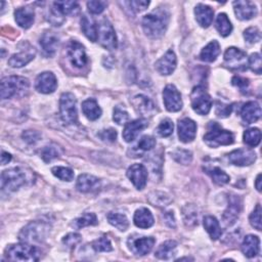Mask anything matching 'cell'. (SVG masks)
<instances>
[{
  "label": "cell",
  "instance_id": "6da1fadb",
  "mask_svg": "<svg viewBox=\"0 0 262 262\" xmlns=\"http://www.w3.org/2000/svg\"><path fill=\"white\" fill-rule=\"evenodd\" d=\"M169 23V13L159 8L143 19V29L150 38L157 39L164 35Z\"/></svg>",
  "mask_w": 262,
  "mask_h": 262
},
{
  "label": "cell",
  "instance_id": "7a4b0ae2",
  "mask_svg": "<svg viewBox=\"0 0 262 262\" xmlns=\"http://www.w3.org/2000/svg\"><path fill=\"white\" fill-rule=\"evenodd\" d=\"M5 255L12 261H37L40 258V251L31 244L23 243L9 246Z\"/></svg>",
  "mask_w": 262,
  "mask_h": 262
},
{
  "label": "cell",
  "instance_id": "3957f363",
  "mask_svg": "<svg viewBox=\"0 0 262 262\" xmlns=\"http://www.w3.org/2000/svg\"><path fill=\"white\" fill-rule=\"evenodd\" d=\"M29 80L21 76H10L2 80V99L9 100L25 93L29 88Z\"/></svg>",
  "mask_w": 262,
  "mask_h": 262
},
{
  "label": "cell",
  "instance_id": "277c9868",
  "mask_svg": "<svg viewBox=\"0 0 262 262\" xmlns=\"http://www.w3.org/2000/svg\"><path fill=\"white\" fill-rule=\"evenodd\" d=\"M234 140V135L230 131L222 129L216 122L210 123L208 133L204 136V141L211 148L232 145Z\"/></svg>",
  "mask_w": 262,
  "mask_h": 262
},
{
  "label": "cell",
  "instance_id": "5b68a950",
  "mask_svg": "<svg viewBox=\"0 0 262 262\" xmlns=\"http://www.w3.org/2000/svg\"><path fill=\"white\" fill-rule=\"evenodd\" d=\"M59 114L63 123L72 125L78 121L77 101L70 92L62 93L59 100Z\"/></svg>",
  "mask_w": 262,
  "mask_h": 262
},
{
  "label": "cell",
  "instance_id": "8992f818",
  "mask_svg": "<svg viewBox=\"0 0 262 262\" xmlns=\"http://www.w3.org/2000/svg\"><path fill=\"white\" fill-rule=\"evenodd\" d=\"M79 12V5L76 2H55L49 14V21L54 26H60L67 15H76Z\"/></svg>",
  "mask_w": 262,
  "mask_h": 262
},
{
  "label": "cell",
  "instance_id": "52a82bcc",
  "mask_svg": "<svg viewBox=\"0 0 262 262\" xmlns=\"http://www.w3.org/2000/svg\"><path fill=\"white\" fill-rule=\"evenodd\" d=\"M49 232V226L44 222L33 221L25 226L19 235V239L23 243H38L44 240Z\"/></svg>",
  "mask_w": 262,
  "mask_h": 262
},
{
  "label": "cell",
  "instance_id": "ba28073f",
  "mask_svg": "<svg viewBox=\"0 0 262 262\" xmlns=\"http://www.w3.org/2000/svg\"><path fill=\"white\" fill-rule=\"evenodd\" d=\"M26 183V174L21 168L5 170L2 174V188L6 191H15Z\"/></svg>",
  "mask_w": 262,
  "mask_h": 262
},
{
  "label": "cell",
  "instance_id": "9c48e42d",
  "mask_svg": "<svg viewBox=\"0 0 262 262\" xmlns=\"http://www.w3.org/2000/svg\"><path fill=\"white\" fill-rule=\"evenodd\" d=\"M190 101L193 111L199 115H207L210 112L212 100L203 87L196 86L193 88L190 94Z\"/></svg>",
  "mask_w": 262,
  "mask_h": 262
},
{
  "label": "cell",
  "instance_id": "30bf717a",
  "mask_svg": "<svg viewBox=\"0 0 262 262\" xmlns=\"http://www.w3.org/2000/svg\"><path fill=\"white\" fill-rule=\"evenodd\" d=\"M97 40L108 50L117 48L118 42L115 30L112 24L106 19L102 20L97 25Z\"/></svg>",
  "mask_w": 262,
  "mask_h": 262
},
{
  "label": "cell",
  "instance_id": "8fae6325",
  "mask_svg": "<svg viewBox=\"0 0 262 262\" xmlns=\"http://www.w3.org/2000/svg\"><path fill=\"white\" fill-rule=\"evenodd\" d=\"M224 64L231 70H246L248 67V58L246 52L236 47L227 48L224 53Z\"/></svg>",
  "mask_w": 262,
  "mask_h": 262
},
{
  "label": "cell",
  "instance_id": "7c38bea8",
  "mask_svg": "<svg viewBox=\"0 0 262 262\" xmlns=\"http://www.w3.org/2000/svg\"><path fill=\"white\" fill-rule=\"evenodd\" d=\"M130 251L136 255L145 256L149 254L155 244V239L152 237H141V238H129L127 241Z\"/></svg>",
  "mask_w": 262,
  "mask_h": 262
},
{
  "label": "cell",
  "instance_id": "4fadbf2b",
  "mask_svg": "<svg viewBox=\"0 0 262 262\" xmlns=\"http://www.w3.org/2000/svg\"><path fill=\"white\" fill-rule=\"evenodd\" d=\"M67 54L71 63L76 68H83L87 63V56L84 46L76 40H72L68 44Z\"/></svg>",
  "mask_w": 262,
  "mask_h": 262
},
{
  "label": "cell",
  "instance_id": "5bb4252c",
  "mask_svg": "<svg viewBox=\"0 0 262 262\" xmlns=\"http://www.w3.org/2000/svg\"><path fill=\"white\" fill-rule=\"evenodd\" d=\"M163 100L164 105L169 112H178L182 108L181 94L172 84H169L164 88Z\"/></svg>",
  "mask_w": 262,
  "mask_h": 262
},
{
  "label": "cell",
  "instance_id": "9a60e30c",
  "mask_svg": "<svg viewBox=\"0 0 262 262\" xmlns=\"http://www.w3.org/2000/svg\"><path fill=\"white\" fill-rule=\"evenodd\" d=\"M127 176L138 189L145 188L148 179V171L143 164L131 165L127 170Z\"/></svg>",
  "mask_w": 262,
  "mask_h": 262
},
{
  "label": "cell",
  "instance_id": "2e32d148",
  "mask_svg": "<svg viewBox=\"0 0 262 262\" xmlns=\"http://www.w3.org/2000/svg\"><path fill=\"white\" fill-rule=\"evenodd\" d=\"M242 210V201L240 196L232 195L228 206L222 215V220L226 226H232L240 216Z\"/></svg>",
  "mask_w": 262,
  "mask_h": 262
},
{
  "label": "cell",
  "instance_id": "e0dca14e",
  "mask_svg": "<svg viewBox=\"0 0 262 262\" xmlns=\"http://www.w3.org/2000/svg\"><path fill=\"white\" fill-rule=\"evenodd\" d=\"M147 126L148 120L145 118L128 122L123 130V139L127 143L134 142Z\"/></svg>",
  "mask_w": 262,
  "mask_h": 262
},
{
  "label": "cell",
  "instance_id": "ac0fdd59",
  "mask_svg": "<svg viewBox=\"0 0 262 262\" xmlns=\"http://www.w3.org/2000/svg\"><path fill=\"white\" fill-rule=\"evenodd\" d=\"M228 160L236 166H249L256 160V154L249 149H239L228 155Z\"/></svg>",
  "mask_w": 262,
  "mask_h": 262
},
{
  "label": "cell",
  "instance_id": "d6986e66",
  "mask_svg": "<svg viewBox=\"0 0 262 262\" xmlns=\"http://www.w3.org/2000/svg\"><path fill=\"white\" fill-rule=\"evenodd\" d=\"M196 134V125L189 118H183L178 122V137L184 143H190L194 140Z\"/></svg>",
  "mask_w": 262,
  "mask_h": 262
},
{
  "label": "cell",
  "instance_id": "ffe728a7",
  "mask_svg": "<svg viewBox=\"0 0 262 262\" xmlns=\"http://www.w3.org/2000/svg\"><path fill=\"white\" fill-rule=\"evenodd\" d=\"M56 86H57L56 78L51 72H44L40 74L37 77L36 83H35V87L37 91L44 94L54 92V90L56 89Z\"/></svg>",
  "mask_w": 262,
  "mask_h": 262
},
{
  "label": "cell",
  "instance_id": "44dd1931",
  "mask_svg": "<svg viewBox=\"0 0 262 262\" xmlns=\"http://www.w3.org/2000/svg\"><path fill=\"white\" fill-rule=\"evenodd\" d=\"M235 14L237 18L241 21H248L254 18L257 15L256 6L251 2H245V0H238L234 3Z\"/></svg>",
  "mask_w": 262,
  "mask_h": 262
},
{
  "label": "cell",
  "instance_id": "7402d4cb",
  "mask_svg": "<svg viewBox=\"0 0 262 262\" xmlns=\"http://www.w3.org/2000/svg\"><path fill=\"white\" fill-rule=\"evenodd\" d=\"M176 55L170 49L156 62V69L161 75H170L176 68Z\"/></svg>",
  "mask_w": 262,
  "mask_h": 262
},
{
  "label": "cell",
  "instance_id": "603a6c76",
  "mask_svg": "<svg viewBox=\"0 0 262 262\" xmlns=\"http://www.w3.org/2000/svg\"><path fill=\"white\" fill-rule=\"evenodd\" d=\"M131 103H133L136 111L144 117H150L156 111L154 103L149 97L143 94L135 96Z\"/></svg>",
  "mask_w": 262,
  "mask_h": 262
},
{
  "label": "cell",
  "instance_id": "cb8c5ba5",
  "mask_svg": "<svg viewBox=\"0 0 262 262\" xmlns=\"http://www.w3.org/2000/svg\"><path fill=\"white\" fill-rule=\"evenodd\" d=\"M58 44H59V39L54 32L46 31L45 33H43L42 37L40 38L41 48L45 53V55L47 56H52L56 52Z\"/></svg>",
  "mask_w": 262,
  "mask_h": 262
},
{
  "label": "cell",
  "instance_id": "d4e9b609",
  "mask_svg": "<svg viewBox=\"0 0 262 262\" xmlns=\"http://www.w3.org/2000/svg\"><path fill=\"white\" fill-rule=\"evenodd\" d=\"M261 116V108L256 102L246 103L241 110V117L247 124H252L259 120Z\"/></svg>",
  "mask_w": 262,
  "mask_h": 262
},
{
  "label": "cell",
  "instance_id": "484cf974",
  "mask_svg": "<svg viewBox=\"0 0 262 262\" xmlns=\"http://www.w3.org/2000/svg\"><path fill=\"white\" fill-rule=\"evenodd\" d=\"M15 18L18 25L24 29H29L35 19V13L34 10L30 7L20 8L15 12Z\"/></svg>",
  "mask_w": 262,
  "mask_h": 262
},
{
  "label": "cell",
  "instance_id": "4316f807",
  "mask_svg": "<svg viewBox=\"0 0 262 262\" xmlns=\"http://www.w3.org/2000/svg\"><path fill=\"white\" fill-rule=\"evenodd\" d=\"M194 15L196 22L203 28H208L212 22L214 13L211 8L205 6V5H198L194 9Z\"/></svg>",
  "mask_w": 262,
  "mask_h": 262
},
{
  "label": "cell",
  "instance_id": "83f0119b",
  "mask_svg": "<svg viewBox=\"0 0 262 262\" xmlns=\"http://www.w3.org/2000/svg\"><path fill=\"white\" fill-rule=\"evenodd\" d=\"M101 185L97 177L90 174H81L77 180V189L81 192H90L96 190Z\"/></svg>",
  "mask_w": 262,
  "mask_h": 262
},
{
  "label": "cell",
  "instance_id": "f1b7e54d",
  "mask_svg": "<svg viewBox=\"0 0 262 262\" xmlns=\"http://www.w3.org/2000/svg\"><path fill=\"white\" fill-rule=\"evenodd\" d=\"M260 240L258 237L249 235L245 237L242 244V252L248 258H253L259 254Z\"/></svg>",
  "mask_w": 262,
  "mask_h": 262
},
{
  "label": "cell",
  "instance_id": "f546056e",
  "mask_svg": "<svg viewBox=\"0 0 262 262\" xmlns=\"http://www.w3.org/2000/svg\"><path fill=\"white\" fill-rule=\"evenodd\" d=\"M34 57L35 50L34 48L30 47L29 49H26V51H21L12 55V57L9 59V64L13 68H22L27 63H29Z\"/></svg>",
  "mask_w": 262,
  "mask_h": 262
},
{
  "label": "cell",
  "instance_id": "4dcf8cb0",
  "mask_svg": "<svg viewBox=\"0 0 262 262\" xmlns=\"http://www.w3.org/2000/svg\"><path fill=\"white\" fill-rule=\"evenodd\" d=\"M135 224L140 228H149L154 224V217L151 211L147 208L137 210L135 214Z\"/></svg>",
  "mask_w": 262,
  "mask_h": 262
},
{
  "label": "cell",
  "instance_id": "1f68e13d",
  "mask_svg": "<svg viewBox=\"0 0 262 262\" xmlns=\"http://www.w3.org/2000/svg\"><path fill=\"white\" fill-rule=\"evenodd\" d=\"M219 53H220V45L216 40H214V41H211L202 49L200 53V58L203 61L212 62L217 58Z\"/></svg>",
  "mask_w": 262,
  "mask_h": 262
},
{
  "label": "cell",
  "instance_id": "d6a6232c",
  "mask_svg": "<svg viewBox=\"0 0 262 262\" xmlns=\"http://www.w3.org/2000/svg\"><path fill=\"white\" fill-rule=\"evenodd\" d=\"M176 249H177V243L175 241H166L159 246V248L155 253V256L159 259L168 260L175 255Z\"/></svg>",
  "mask_w": 262,
  "mask_h": 262
},
{
  "label": "cell",
  "instance_id": "836d02e7",
  "mask_svg": "<svg viewBox=\"0 0 262 262\" xmlns=\"http://www.w3.org/2000/svg\"><path fill=\"white\" fill-rule=\"evenodd\" d=\"M82 111L84 115L91 121L97 120L102 116V109L100 108L96 101L89 99L82 104Z\"/></svg>",
  "mask_w": 262,
  "mask_h": 262
},
{
  "label": "cell",
  "instance_id": "e575fe53",
  "mask_svg": "<svg viewBox=\"0 0 262 262\" xmlns=\"http://www.w3.org/2000/svg\"><path fill=\"white\" fill-rule=\"evenodd\" d=\"M204 227L207 231V233L209 234L210 238L214 241L218 240L222 234L219 222L213 216H206L204 218Z\"/></svg>",
  "mask_w": 262,
  "mask_h": 262
},
{
  "label": "cell",
  "instance_id": "d590c367",
  "mask_svg": "<svg viewBox=\"0 0 262 262\" xmlns=\"http://www.w3.org/2000/svg\"><path fill=\"white\" fill-rule=\"evenodd\" d=\"M81 29L84 35L92 42L97 41V26L88 17L83 16L81 19Z\"/></svg>",
  "mask_w": 262,
  "mask_h": 262
},
{
  "label": "cell",
  "instance_id": "8d00e7d4",
  "mask_svg": "<svg viewBox=\"0 0 262 262\" xmlns=\"http://www.w3.org/2000/svg\"><path fill=\"white\" fill-rule=\"evenodd\" d=\"M107 218H108L110 224H112L113 226H115L117 230H119L121 232H125L129 226L128 219H127L126 215H124V214L111 212L108 214Z\"/></svg>",
  "mask_w": 262,
  "mask_h": 262
},
{
  "label": "cell",
  "instance_id": "74e56055",
  "mask_svg": "<svg viewBox=\"0 0 262 262\" xmlns=\"http://www.w3.org/2000/svg\"><path fill=\"white\" fill-rule=\"evenodd\" d=\"M156 146V140L152 137H149V136H145L143 137L140 142L138 143V145L135 147L134 149V152L135 154L137 155L136 157H141V155L145 152H148V151H151L154 147Z\"/></svg>",
  "mask_w": 262,
  "mask_h": 262
},
{
  "label": "cell",
  "instance_id": "f35d334b",
  "mask_svg": "<svg viewBox=\"0 0 262 262\" xmlns=\"http://www.w3.org/2000/svg\"><path fill=\"white\" fill-rule=\"evenodd\" d=\"M216 29L223 37L228 36L233 31V25L225 14H219L216 18Z\"/></svg>",
  "mask_w": 262,
  "mask_h": 262
},
{
  "label": "cell",
  "instance_id": "ab89813d",
  "mask_svg": "<svg viewBox=\"0 0 262 262\" xmlns=\"http://www.w3.org/2000/svg\"><path fill=\"white\" fill-rule=\"evenodd\" d=\"M206 173L208 175H210V177L212 178V180L219 185H223L226 184L227 182H230L231 178L230 176L220 168L218 167H212V168H206L205 169Z\"/></svg>",
  "mask_w": 262,
  "mask_h": 262
},
{
  "label": "cell",
  "instance_id": "60d3db41",
  "mask_svg": "<svg viewBox=\"0 0 262 262\" xmlns=\"http://www.w3.org/2000/svg\"><path fill=\"white\" fill-rule=\"evenodd\" d=\"M261 141V133L258 128H251L245 131L244 143L249 147H257Z\"/></svg>",
  "mask_w": 262,
  "mask_h": 262
},
{
  "label": "cell",
  "instance_id": "b9f144b4",
  "mask_svg": "<svg viewBox=\"0 0 262 262\" xmlns=\"http://www.w3.org/2000/svg\"><path fill=\"white\" fill-rule=\"evenodd\" d=\"M149 201L151 204H153L154 206H158V207H165L171 202L170 198L166 193L160 192V191L152 192L149 195Z\"/></svg>",
  "mask_w": 262,
  "mask_h": 262
},
{
  "label": "cell",
  "instance_id": "7bdbcfd3",
  "mask_svg": "<svg viewBox=\"0 0 262 262\" xmlns=\"http://www.w3.org/2000/svg\"><path fill=\"white\" fill-rule=\"evenodd\" d=\"M51 172L55 177L59 178L62 181H72L74 178L73 170L68 167H61V166L53 167L51 169Z\"/></svg>",
  "mask_w": 262,
  "mask_h": 262
},
{
  "label": "cell",
  "instance_id": "ee69618b",
  "mask_svg": "<svg viewBox=\"0 0 262 262\" xmlns=\"http://www.w3.org/2000/svg\"><path fill=\"white\" fill-rule=\"evenodd\" d=\"M97 223V218L94 213H85L83 216L77 218L74 221V225L77 228H82L89 225H95Z\"/></svg>",
  "mask_w": 262,
  "mask_h": 262
},
{
  "label": "cell",
  "instance_id": "f6af8a7d",
  "mask_svg": "<svg viewBox=\"0 0 262 262\" xmlns=\"http://www.w3.org/2000/svg\"><path fill=\"white\" fill-rule=\"evenodd\" d=\"M174 125L170 119H164L157 128V133L162 138H168L173 134Z\"/></svg>",
  "mask_w": 262,
  "mask_h": 262
},
{
  "label": "cell",
  "instance_id": "bcb514c9",
  "mask_svg": "<svg viewBox=\"0 0 262 262\" xmlns=\"http://www.w3.org/2000/svg\"><path fill=\"white\" fill-rule=\"evenodd\" d=\"M92 248L95 252H111L113 250L112 244L107 237H102L92 243Z\"/></svg>",
  "mask_w": 262,
  "mask_h": 262
},
{
  "label": "cell",
  "instance_id": "7dc6e473",
  "mask_svg": "<svg viewBox=\"0 0 262 262\" xmlns=\"http://www.w3.org/2000/svg\"><path fill=\"white\" fill-rule=\"evenodd\" d=\"M172 157L176 162L182 165H187L192 160V154L186 150H176L174 153H172Z\"/></svg>",
  "mask_w": 262,
  "mask_h": 262
},
{
  "label": "cell",
  "instance_id": "c3c4849f",
  "mask_svg": "<svg viewBox=\"0 0 262 262\" xmlns=\"http://www.w3.org/2000/svg\"><path fill=\"white\" fill-rule=\"evenodd\" d=\"M244 38L250 44L257 43L261 39V34L259 29L257 27H250L246 29L244 32Z\"/></svg>",
  "mask_w": 262,
  "mask_h": 262
},
{
  "label": "cell",
  "instance_id": "681fc988",
  "mask_svg": "<svg viewBox=\"0 0 262 262\" xmlns=\"http://www.w3.org/2000/svg\"><path fill=\"white\" fill-rule=\"evenodd\" d=\"M59 156V152L57 147L55 146H47L41 151V158L44 162H50L53 159L57 158Z\"/></svg>",
  "mask_w": 262,
  "mask_h": 262
},
{
  "label": "cell",
  "instance_id": "f907efd6",
  "mask_svg": "<svg viewBox=\"0 0 262 262\" xmlns=\"http://www.w3.org/2000/svg\"><path fill=\"white\" fill-rule=\"evenodd\" d=\"M248 63L253 72H255L256 74H261L262 62H261V56L259 53H252L248 59Z\"/></svg>",
  "mask_w": 262,
  "mask_h": 262
},
{
  "label": "cell",
  "instance_id": "816d5d0a",
  "mask_svg": "<svg viewBox=\"0 0 262 262\" xmlns=\"http://www.w3.org/2000/svg\"><path fill=\"white\" fill-rule=\"evenodd\" d=\"M183 216H184V222L186 225H190V223L192 222L193 224H198V215H196V212L194 210V208H192L191 206H185L183 209Z\"/></svg>",
  "mask_w": 262,
  "mask_h": 262
},
{
  "label": "cell",
  "instance_id": "f5cc1de1",
  "mask_svg": "<svg viewBox=\"0 0 262 262\" xmlns=\"http://www.w3.org/2000/svg\"><path fill=\"white\" fill-rule=\"evenodd\" d=\"M250 223L257 231H261V206L258 204L255 210L250 215Z\"/></svg>",
  "mask_w": 262,
  "mask_h": 262
},
{
  "label": "cell",
  "instance_id": "db71d44e",
  "mask_svg": "<svg viewBox=\"0 0 262 262\" xmlns=\"http://www.w3.org/2000/svg\"><path fill=\"white\" fill-rule=\"evenodd\" d=\"M108 4L106 2H88L87 8L88 11L93 15H100L102 14L105 9L107 8Z\"/></svg>",
  "mask_w": 262,
  "mask_h": 262
},
{
  "label": "cell",
  "instance_id": "11a10c76",
  "mask_svg": "<svg viewBox=\"0 0 262 262\" xmlns=\"http://www.w3.org/2000/svg\"><path fill=\"white\" fill-rule=\"evenodd\" d=\"M22 138L29 145H34L40 140L41 136H40L39 133H37V131H35V130H26L23 133Z\"/></svg>",
  "mask_w": 262,
  "mask_h": 262
},
{
  "label": "cell",
  "instance_id": "9f6ffc18",
  "mask_svg": "<svg viewBox=\"0 0 262 262\" xmlns=\"http://www.w3.org/2000/svg\"><path fill=\"white\" fill-rule=\"evenodd\" d=\"M99 138L103 141V142H108V143H113L116 141L117 139V131L115 129H105L102 130L101 133L99 134Z\"/></svg>",
  "mask_w": 262,
  "mask_h": 262
},
{
  "label": "cell",
  "instance_id": "6f0895ef",
  "mask_svg": "<svg viewBox=\"0 0 262 262\" xmlns=\"http://www.w3.org/2000/svg\"><path fill=\"white\" fill-rule=\"evenodd\" d=\"M113 119L116 123H118L119 125H122V124H125L128 119H129V115L126 111L120 109L119 107H116L114 109V116H113Z\"/></svg>",
  "mask_w": 262,
  "mask_h": 262
},
{
  "label": "cell",
  "instance_id": "680465c9",
  "mask_svg": "<svg viewBox=\"0 0 262 262\" xmlns=\"http://www.w3.org/2000/svg\"><path fill=\"white\" fill-rule=\"evenodd\" d=\"M81 242V236L79 234H69L62 239V243L69 247V248H75L77 244Z\"/></svg>",
  "mask_w": 262,
  "mask_h": 262
},
{
  "label": "cell",
  "instance_id": "91938a15",
  "mask_svg": "<svg viewBox=\"0 0 262 262\" xmlns=\"http://www.w3.org/2000/svg\"><path fill=\"white\" fill-rule=\"evenodd\" d=\"M128 5L130 6L131 10L135 12H142L145 11L149 6H150V2H144V0H135V2H130L128 3Z\"/></svg>",
  "mask_w": 262,
  "mask_h": 262
},
{
  "label": "cell",
  "instance_id": "94428289",
  "mask_svg": "<svg viewBox=\"0 0 262 262\" xmlns=\"http://www.w3.org/2000/svg\"><path fill=\"white\" fill-rule=\"evenodd\" d=\"M232 82L235 86L239 87L241 89V91H243V92H245V90H247L248 87H249V80L246 79V78L240 77V76L234 77Z\"/></svg>",
  "mask_w": 262,
  "mask_h": 262
},
{
  "label": "cell",
  "instance_id": "6125c7cd",
  "mask_svg": "<svg viewBox=\"0 0 262 262\" xmlns=\"http://www.w3.org/2000/svg\"><path fill=\"white\" fill-rule=\"evenodd\" d=\"M232 109H233V107L230 105H223V104L218 103L217 107H216V115L219 117L225 118L231 115Z\"/></svg>",
  "mask_w": 262,
  "mask_h": 262
},
{
  "label": "cell",
  "instance_id": "be15d7a7",
  "mask_svg": "<svg viewBox=\"0 0 262 262\" xmlns=\"http://www.w3.org/2000/svg\"><path fill=\"white\" fill-rule=\"evenodd\" d=\"M164 219H165L166 223H169L170 227H175V219H174V215L172 214V212H167Z\"/></svg>",
  "mask_w": 262,
  "mask_h": 262
},
{
  "label": "cell",
  "instance_id": "e7e4bbea",
  "mask_svg": "<svg viewBox=\"0 0 262 262\" xmlns=\"http://www.w3.org/2000/svg\"><path fill=\"white\" fill-rule=\"evenodd\" d=\"M12 160V156L11 154L7 153V152H3V155H2V164L3 165H6L8 164L9 162H11Z\"/></svg>",
  "mask_w": 262,
  "mask_h": 262
},
{
  "label": "cell",
  "instance_id": "03108f58",
  "mask_svg": "<svg viewBox=\"0 0 262 262\" xmlns=\"http://www.w3.org/2000/svg\"><path fill=\"white\" fill-rule=\"evenodd\" d=\"M255 186L257 188L258 191H261V174H259L256 178V182H255Z\"/></svg>",
  "mask_w": 262,
  "mask_h": 262
}]
</instances>
